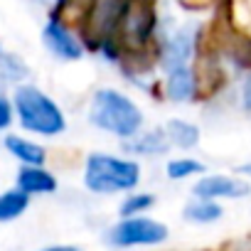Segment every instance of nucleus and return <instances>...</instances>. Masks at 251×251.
Masks as SVG:
<instances>
[{
	"mask_svg": "<svg viewBox=\"0 0 251 251\" xmlns=\"http://www.w3.org/2000/svg\"><path fill=\"white\" fill-rule=\"evenodd\" d=\"M89 121L96 128L118 138H133L143 126V113L126 94H118L113 89H99L89 106Z\"/></svg>",
	"mask_w": 251,
	"mask_h": 251,
	"instance_id": "1",
	"label": "nucleus"
},
{
	"mask_svg": "<svg viewBox=\"0 0 251 251\" xmlns=\"http://www.w3.org/2000/svg\"><path fill=\"white\" fill-rule=\"evenodd\" d=\"M13 101L23 128L40 136H57L67 128L62 108L37 86H18Z\"/></svg>",
	"mask_w": 251,
	"mask_h": 251,
	"instance_id": "2",
	"label": "nucleus"
},
{
	"mask_svg": "<svg viewBox=\"0 0 251 251\" xmlns=\"http://www.w3.org/2000/svg\"><path fill=\"white\" fill-rule=\"evenodd\" d=\"M141 180V168L133 160L113 158L106 153H94L86 160V173L84 182L91 192L111 195V192H123L133 190Z\"/></svg>",
	"mask_w": 251,
	"mask_h": 251,
	"instance_id": "3",
	"label": "nucleus"
},
{
	"mask_svg": "<svg viewBox=\"0 0 251 251\" xmlns=\"http://www.w3.org/2000/svg\"><path fill=\"white\" fill-rule=\"evenodd\" d=\"M165 239H168V226L163 222L146 217H128L108 231V241L113 246H148V244H160Z\"/></svg>",
	"mask_w": 251,
	"mask_h": 251,
	"instance_id": "4",
	"label": "nucleus"
},
{
	"mask_svg": "<svg viewBox=\"0 0 251 251\" xmlns=\"http://www.w3.org/2000/svg\"><path fill=\"white\" fill-rule=\"evenodd\" d=\"M195 197L197 200H236V197H246L251 192L249 182L244 180H236V177H229V175H207L202 177L197 185H195Z\"/></svg>",
	"mask_w": 251,
	"mask_h": 251,
	"instance_id": "5",
	"label": "nucleus"
},
{
	"mask_svg": "<svg viewBox=\"0 0 251 251\" xmlns=\"http://www.w3.org/2000/svg\"><path fill=\"white\" fill-rule=\"evenodd\" d=\"M42 40L47 45V50L59 57V59H67V62H76L81 59L84 50H81V42L64 27V23L59 20H50L42 30Z\"/></svg>",
	"mask_w": 251,
	"mask_h": 251,
	"instance_id": "6",
	"label": "nucleus"
},
{
	"mask_svg": "<svg viewBox=\"0 0 251 251\" xmlns=\"http://www.w3.org/2000/svg\"><path fill=\"white\" fill-rule=\"evenodd\" d=\"M192 50H195V35H192V30H177L163 45V54H160L163 69L165 72H173L177 67H187Z\"/></svg>",
	"mask_w": 251,
	"mask_h": 251,
	"instance_id": "7",
	"label": "nucleus"
},
{
	"mask_svg": "<svg viewBox=\"0 0 251 251\" xmlns=\"http://www.w3.org/2000/svg\"><path fill=\"white\" fill-rule=\"evenodd\" d=\"M18 190L25 195H47L57 190V180L42 165H27L18 173Z\"/></svg>",
	"mask_w": 251,
	"mask_h": 251,
	"instance_id": "8",
	"label": "nucleus"
},
{
	"mask_svg": "<svg viewBox=\"0 0 251 251\" xmlns=\"http://www.w3.org/2000/svg\"><path fill=\"white\" fill-rule=\"evenodd\" d=\"M168 96L173 101H187L195 94V76L187 67H177L173 72H168V81H165Z\"/></svg>",
	"mask_w": 251,
	"mask_h": 251,
	"instance_id": "9",
	"label": "nucleus"
},
{
	"mask_svg": "<svg viewBox=\"0 0 251 251\" xmlns=\"http://www.w3.org/2000/svg\"><path fill=\"white\" fill-rule=\"evenodd\" d=\"M5 148L8 153H13L18 160H23L25 165H42L45 163V148H40L37 143L20 138V136H8L5 138Z\"/></svg>",
	"mask_w": 251,
	"mask_h": 251,
	"instance_id": "10",
	"label": "nucleus"
},
{
	"mask_svg": "<svg viewBox=\"0 0 251 251\" xmlns=\"http://www.w3.org/2000/svg\"><path fill=\"white\" fill-rule=\"evenodd\" d=\"M165 136L173 146L177 148H195L197 141H200V131H197V126L187 123V121H170L168 123V128H165Z\"/></svg>",
	"mask_w": 251,
	"mask_h": 251,
	"instance_id": "11",
	"label": "nucleus"
},
{
	"mask_svg": "<svg viewBox=\"0 0 251 251\" xmlns=\"http://www.w3.org/2000/svg\"><path fill=\"white\" fill-rule=\"evenodd\" d=\"M27 74H30V69H27V64H25L20 57L0 52V89L23 81Z\"/></svg>",
	"mask_w": 251,
	"mask_h": 251,
	"instance_id": "12",
	"label": "nucleus"
},
{
	"mask_svg": "<svg viewBox=\"0 0 251 251\" xmlns=\"http://www.w3.org/2000/svg\"><path fill=\"white\" fill-rule=\"evenodd\" d=\"M30 204V195L23 190H8L0 195V222H10L18 219Z\"/></svg>",
	"mask_w": 251,
	"mask_h": 251,
	"instance_id": "13",
	"label": "nucleus"
},
{
	"mask_svg": "<svg viewBox=\"0 0 251 251\" xmlns=\"http://www.w3.org/2000/svg\"><path fill=\"white\" fill-rule=\"evenodd\" d=\"M136 141H131L128 143V148L131 151H136V153H146V155H153V153H165L168 151V136L165 133H158V131H153V133H141V136H133Z\"/></svg>",
	"mask_w": 251,
	"mask_h": 251,
	"instance_id": "14",
	"label": "nucleus"
},
{
	"mask_svg": "<svg viewBox=\"0 0 251 251\" xmlns=\"http://www.w3.org/2000/svg\"><path fill=\"white\" fill-rule=\"evenodd\" d=\"M219 217H222V207L214 204L212 200H200V202H192L185 207V219L197 222V224H207V222H214Z\"/></svg>",
	"mask_w": 251,
	"mask_h": 251,
	"instance_id": "15",
	"label": "nucleus"
},
{
	"mask_svg": "<svg viewBox=\"0 0 251 251\" xmlns=\"http://www.w3.org/2000/svg\"><path fill=\"white\" fill-rule=\"evenodd\" d=\"M197 173H204V165L192 160V158H177V160L168 163V177L170 180H185V177L197 175Z\"/></svg>",
	"mask_w": 251,
	"mask_h": 251,
	"instance_id": "16",
	"label": "nucleus"
},
{
	"mask_svg": "<svg viewBox=\"0 0 251 251\" xmlns=\"http://www.w3.org/2000/svg\"><path fill=\"white\" fill-rule=\"evenodd\" d=\"M153 202H155V197H151V195H131L128 200L121 204V214H123L126 219H128V217H136L138 212H146Z\"/></svg>",
	"mask_w": 251,
	"mask_h": 251,
	"instance_id": "17",
	"label": "nucleus"
},
{
	"mask_svg": "<svg viewBox=\"0 0 251 251\" xmlns=\"http://www.w3.org/2000/svg\"><path fill=\"white\" fill-rule=\"evenodd\" d=\"M10 121H13V108H10V103L3 96H0V131L8 128Z\"/></svg>",
	"mask_w": 251,
	"mask_h": 251,
	"instance_id": "18",
	"label": "nucleus"
},
{
	"mask_svg": "<svg viewBox=\"0 0 251 251\" xmlns=\"http://www.w3.org/2000/svg\"><path fill=\"white\" fill-rule=\"evenodd\" d=\"M241 99H244V108L251 111V76L244 81V94H241Z\"/></svg>",
	"mask_w": 251,
	"mask_h": 251,
	"instance_id": "19",
	"label": "nucleus"
},
{
	"mask_svg": "<svg viewBox=\"0 0 251 251\" xmlns=\"http://www.w3.org/2000/svg\"><path fill=\"white\" fill-rule=\"evenodd\" d=\"M42 251H79L76 246H50V249H42Z\"/></svg>",
	"mask_w": 251,
	"mask_h": 251,
	"instance_id": "20",
	"label": "nucleus"
},
{
	"mask_svg": "<svg viewBox=\"0 0 251 251\" xmlns=\"http://www.w3.org/2000/svg\"><path fill=\"white\" fill-rule=\"evenodd\" d=\"M35 3H52V0H35Z\"/></svg>",
	"mask_w": 251,
	"mask_h": 251,
	"instance_id": "21",
	"label": "nucleus"
}]
</instances>
